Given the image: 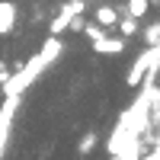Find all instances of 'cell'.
Instances as JSON below:
<instances>
[{"label": "cell", "mask_w": 160, "mask_h": 160, "mask_svg": "<svg viewBox=\"0 0 160 160\" xmlns=\"http://www.w3.org/2000/svg\"><path fill=\"white\" fill-rule=\"evenodd\" d=\"M42 71H48V64L38 58V55L29 58L26 64H19L16 71H10V77L0 83V93H3V96H22V90H26V87H32Z\"/></svg>", "instance_id": "1"}, {"label": "cell", "mask_w": 160, "mask_h": 160, "mask_svg": "<svg viewBox=\"0 0 160 160\" xmlns=\"http://www.w3.org/2000/svg\"><path fill=\"white\" fill-rule=\"evenodd\" d=\"M128 48V38H109V35H102V38H96V42H93V51H96V55H122V51Z\"/></svg>", "instance_id": "4"}, {"label": "cell", "mask_w": 160, "mask_h": 160, "mask_svg": "<svg viewBox=\"0 0 160 160\" xmlns=\"http://www.w3.org/2000/svg\"><path fill=\"white\" fill-rule=\"evenodd\" d=\"M83 32H87L90 42H96V38H102V35H106V29H102L99 22H87V26H83Z\"/></svg>", "instance_id": "13"}, {"label": "cell", "mask_w": 160, "mask_h": 160, "mask_svg": "<svg viewBox=\"0 0 160 160\" xmlns=\"http://www.w3.org/2000/svg\"><path fill=\"white\" fill-rule=\"evenodd\" d=\"M61 51H64L61 38H58V35H51V38H45V45L38 48V58H42V61L48 64V68H51V64H55V61L61 58Z\"/></svg>", "instance_id": "6"}, {"label": "cell", "mask_w": 160, "mask_h": 160, "mask_svg": "<svg viewBox=\"0 0 160 160\" xmlns=\"http://www.w3.org/2000/svg\"><path fill=\"white\" fill-rule=\"evenodd\" d=\"M19 99H22V96H3V102H0V160H3L7 144H10L13 115H16V109H19Z\"/></svg>", "instance_id": "2"}, {"label": "cell", "mask_w": 160, "mask_h": 160, "mask_svg": "<svg viewBox=\"0 0 160 160\" xmlns=\"http://www.w3.org/2000/svg\"><path fill=\"white\" fill-rule=\"evenodd\" d=\"M96 141H99V138H96V131H83V138L77 141V154H83V157H87L93 148H96Z\"/></svg>", "instance_id": "10"}, {"label": "cell", "mask_w": 160, "mask_h": 160, "mask_svg": "<svg viewBox=\"0 0 160 160\" xmlns=\"http://www.w3.org/2000/svg\"><path fill=\"white\" fill-rule=\"evenodd\" d=\"M157 61H160V48H157V45H148V48L135 58V64H131V71H128V77H125V83H128V87H138L141 77L148 74V68H154Z\"/></svg>", "instance_id": "3"}, {"label": "cell", "mask_w": 160, "mask_h": 160, "mask_svg": "<svg viewBox=\"0 0 160 160\" xmlns=\"http://www.w3.org/2000/svg\"><path fill=\"white\" fill-rule=\"evenodd\" d=\"M16 26V3L13 0H0V35H10Z\"/></svg>", "instance_id": "5"}, {"label": "cell", "mask_w": 160, "mask_h": 160, "mask_svg": "<svg viewBox=\"0 0 160 160\" xmlns=\"http://www.w3.org/2000/svg\"><path fill=\"white\" fill-rule=\"evenodd\" d=\"M68 22H71V13L61 7V13L55 19H51V35H61V32H68Z\"/></svg>", "instance_id": "9"}, {"label": "cell", "mask_w": 160, "mask_h": 160, "mask_svg": "<svg viewBox=\"0 0 160 160\" xmlns=\"http://www.w3.org/2000/svg\"><path fill=\"white\" fill-rule=\"evenodd\" d=\"M125 13H128V16H135V19H141L144 13H148V0H128V3H125Z\"/></svg>", "instance_id": "11"}, {"label": "cell", "mask_w": 160, "mask_h": 160, "mask_svg": "<svg viewBox=\"0 0 160 160\" xmlns=\"http://www.w3.org/2000/svg\"><path fill=\"white\" fill-rule=\"evenodd\" d=\"M115 19H118V7L99 3V10H96V22L102 26V29H109V26H115Z\"/></svg>", "instance_id": "7"}, {"label": "cell", "mask_w": 160, "mask_h": 160, "mask_svg": "<svg viewBox=\"0 0 160 160\" xmlns=\"http://www.w3.org/2000/svg\"><path fill=\"white\" fill-rule=\"evenodd\" d=\"M7 77H10V64H3V61H0V83H3Z\"/></svg>", "instance_id": "15"}, {"label": "cell", "mask_w": 160, "mask_h": 160, "mask_svg": "<svg viewBox=\"0 0 160 160\" xmlns=\"http://www.w3.org/2000/svg\"><path fill=\"white\" fill-rule=\"evenodd\" d=\"M83 26H87V19H83V13H77V16H71V22H68V29H71V32H83Z\"/></svg>", "instance_id": "14"}, {"label": "cell", "mask_w": 160, "mask_h": 160, "mask_svg": "<svg viewBox=\"0 0 160 160\" xmlns=\"http://www.w3.org/2000/svg\"><path fill=\"white\" fill-rule=\"evenodd\" d=\"M144 42L148 45H160V22H151L148 29H144Z\"/></svg>", "instance_id": "12"}, {"label": "cell", "mask_w": 160, "mask_h": 160, "mask_svg": "<svg viewBox=\"0 0 160 160\" xmlns=\"http://www.w3.org/2000/svg\"><path fill=\"white\" fill-rule=\"evenodd\" d=\"M148 3H157V0H148Z\"/></svg>", "instance_id": "16"}, {"label": "cell", "mask_w": 160, "mask_h": 160, "mask_svg": "<svg viewBox=\"0 0 160 160\" xmlns=\"http://www.w3.org/2000/svg\"><path fill=\"white\" fill-rule=\"evenodd\" d=\"M115 26H118V32H122V38H131V35H138V19H135V16H128L125 10H122V16L115 19Z\"/></svg>", "instance_id": "8"}]
</instances>
